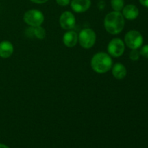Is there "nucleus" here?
I'll return each mask as SVG.
<instances>
[{"label":"nucleus","mask_w":148,"mask_h":148,"mask_svg":"<svg viewBox=\"0 0 148 148\" xmlns=\"http://www.w3.org/2000/svg\"><path fill=\"white\" fill-rule=\"evenodd\" d=\"M78 41L80 46L84 49H90L96 42V34L92 29H83L79 32L78 36Z\"/></svg>","instance_id":"nucleus-3"},{"label":"nucleus","mask_w":148,"mask_h":148,"mask_svg":"<svg viewBox=\"0 0 148 148\" xmlns=\"http://www.w3.org/2000/svg\"><path fill=\"white\" fill-rule=\"evenodd\" d=\"M125 25V20L122 13L113 11L106 14L104 19V27L106 30L111 35H117L121 33Z\"/></svg>","instance_id":"nucleus-1"},{"label":"nucleus","mask_w":148,"mask_h":148,"mask_svg":"<svg viewBox=\"0 0 148 148\" xmlns=\"http://www.w3.org/2000/svg\"><path fill=\"white\" fill-rule=\"evenodd\" d=\"M139 10L134 4H128L124 6L122 10V14L124 18L129 20H133L139 16Z\"/></svg>","instance_id":"nucleus-9"},{"label":"nucleus","mask_w":148,"mask_h":148,"mask_svg":"<svg viewBox=\"0 0 148 148\" xmlns=\"http://www.w3.org/2000/svg\"><path fill=\"white\" fill-rule=\"evenodd\" d=\"M125 50V43L121 39L114 38L108 43L107 51L110 56L118 58L122 56Z\"/></svg>","instance_id":"nucleus-6"},{"label":"nucleus","mask_w":148,"mask_h":148,"mask_svg":"<svg viewBox=\"0 0 148 148\" xmlns=\"http://www.w3.org/2000/svg\"><path fill=\"white\" fill-rule=\"evenodd\" d=\"M124 43L131 49H138L143 43V36L137 30H130L124 36Z\"/></svg>","instance_id":"nucleus-5"},{"label":"nucleus","mask_w":148,"mask_h":148,"mask_svg":"<svg viewBox=\"0 0 148 148\" xmlns=\"http://www.w3.org/2000/svg\"><path fill=\"white\" fill-rule=\"evenodd\" d=\"M139 1L142 5L148 8V0H139Z\"/></svg>","instance_id":"nucleus-19"},{"label":"nucleus","mask_w":148,"mask_h":148,"mask_svg":"<svg viewBox=\"0 0 148 148\" xmlns=\"http://www.w3.org/2000/svg\"><path fill=\"white\" fill-rule=\"evenodd\" d=\"M112 75L116 79H123L127 76V71L125 66L121 63H116L112 66Z\"/></svg>","instance_id":"nucleus-12"},{"label":"nucleus","mask_w":148,"mask_h":148,"mask_svg":"<svg viewBox=\"0 0 148 148\" xmlns=\"http://www.w3.org/2000/svg\"><path fill=\"white\" fill-rule=\"evenodd\" d=\"M32 2L36 3V4H44V3L47 2L49 0H30Z\"/></svg>","instance_id":"nucleus-18"},{"label":"nucleus","mask_w":148,"mask_h":148,"mask_svg":"<svg viewBox=\"0 0 148 148\" xmlns=\"http://www.w3.org/2000/svg\"><path fill=\"white\" fill-rule=\"evenodd\" d=\"M111 4L114 11L120 12L124 7V0H111Z\"/></svg>","instance_id":"nucleus-13"},{"label":"nucleus","mask_w":148,"mask_h":148,"mask_svg":"<svg viewBox=\"0 0 148 148\" xmlns=\"http://www.w3.org/2000/svg\"><path fill=\"white\" fill-rule=\"evenodd\" d=\"M33 33H34L35 36L40 40H43L46 37V30L43 27H41V25L35 27L33 28Z\"/></svg>","instance_id":"nucleus-14"},{"label":"nucleus","mask_w":148,"mask_h":148,"mask_svg":"<svg viewBox=\"0 0 148 148\" xmlns=\"http://www.w3.org/2000/svg\"><path fill=\"white\" fill-rule=\"evenodd\" d=\"M71 8L75 12L82 13L88 11L91 6L90 0H72Z\"/></svg>","instance_id":"nucleus-8"},{"label":"nucleus","mask_w":148,"mask_h":148,"mask_svg":"<svg viewBox=\"0 0 148 148\" xmlns=\"http://www.w3.org/2000/svg\"><path fill=\"white\" fill-rule=\"evenodd\" d=\"M56 1L59 6L66 7V6L69 5V4H70L71 0H56Z\"/></svg>","instance_id":"nucleus-17"},{"label":"nucleus","mask_w":148,"mask_h":148,"mask_svg":"<svg viewBox=\"0 0 148 148\" xmlns=\"http://www.w3.org/2000/svg\"><path fill=\"white\" fill-rule=\"evenodd\" d=\"M140 51H139L137 49H132V51L130 53V59H131V60L134 61V62L137 61L140 59Z\"/></svg>","instance_id":"nucleus-15"},{"label":"nucleus","mask_w":148,"mask_h":148,"mask_svg":"<svg viewBox=\"0 0 148 148\" xmlns=\"http://www.w3.org/2000/svg\"><path fill=\"white\" fill-rule=\"evenodd\" d=\"M25 23L30 27H35L40 26L44 21V15L40 10L33 9L27 10L23 16Z\"/></svg>","instance_id":"nucleus-4"},{"label":"nucleus","mask_w":148,"mask_h":148,"mask_svg":"<svg viewBox=\"0 0 148 148\" xmlns=\"http://www.w3.org/2000/svg\"><path fill=\"white\" fill-rule=\"evenodd\" d=\"M140 53L143 57L148 59V44L145 45L141 48L140 51Z\"/></svg>","instance_id":"nucleus-16"},{"label":"nucleus","mask_w":148,"mask_h":148,"mask_svg":"<svg viewBox=\"0 0 148 148\" xmlns=\"http://www.w3.org/2000/svg\"><path fill=\"white\" fill-rule=\"evenodd\" d=\"M78 41V35L74 30H68L63 36V43L66 47L72 48L76 46Z\"/></svg>","instance_id":"nucleus-10"},{"label":"nucleus","mask_w":148,"mask_h":148,"mask_svg":"<svg viewBox=\"0 0 148 148\" xmlns=\"http://www.w3.org/2000/svg\"><path fill=\"white\" fill-rule=\"evenodd\" d=\"M14 51V46L11 42L4 40L0 43V57L7 59L12 55Z\"/></svg>","instance_id":"nucleus-11"},{"label":"nucleus","mask_w":148,"mask_h":148,"mask_svg":"<svg viewBox=\"0 0 148 148\" xmlns=\"http://www.w3.org/2000/svg\"><path fill=\"white\" fill-rule=\"evenodd\" d=\"M59 23L62 29L70 30L75 27L76 23V19L73 13L69 11L64 12L59 18Z\"/></svg>","instance_id":"nucleus-7"},{"label":"nucleus","mask_w":148,"mask_h":148,"mask_svg":"<svg viewBox=\"0 0 148 148\" xmlns=\"http://www.w3.org/2000/svg\"><path fill=\"white\" fill-rule=\"evenodd\" d=\"M91 67L98 74L108 72L112 68L113 61L111 56L105 52H98L91 59Z\"/></svg>","instance_id":"nucleus-2"},{"label":"nucleus","mask_w":148,"mask_h":148,"mask_svg":"<svg viewBox=\"0 0 148 148\" xmlns=\"http://www.w3.org/2000/svg\"><path fill=\"white\" fill-rule=\"evenodd\" d=\"M0 148H10V147H9L8 146L6 145L1 144V143H0Z\"/></svg>","instance_id":"nucleus-20"}]
</instances>
